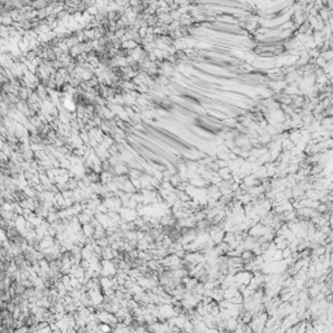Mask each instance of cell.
<instances>
[{"label": "cell", "mask_w": 333, "mask_h": 333, "mask_svg": "<svg viewBox=\"0 0 333 333\" xmlns=\"http://www.w3.org/2000/svg\"><path fill=\"white\" fill-rule=\"evenodd\" d=\"M50 217H55V216H52V215H50ZM56 219H50V221H55Z\"/></svg>", "instance_id": "2"}, {"label": "cell", "mask_w": 333, "mask_h": 333, "mask_svg": "<svg viewBox=\"0 0 333 333\" xmlns=\"http://www.w3.org/2000/svg\"><path fill=\"white\" fill-rule=\"evenodd\" d=\"M281 255H282V259H286V258H290L292 256V250H290L289 246H286V247H284L281 250Z\"/></svg>", "instance_id": "1"}]
</instances>
